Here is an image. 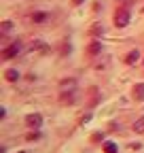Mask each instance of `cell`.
<instances>
[{
	"mask_svg": "<svg viewBox=\"0 0 144 153\" xmlns=\"http://www.w3.org/2000/svg\"><path fill=\"white\" fill-rule=\"evenodd\" d=\"M129 19H132L129 9H119L117 15H115V26H117V28H125V26L129 24Z\"/></svg>",
	"mask_w": 144,
	"mask_h": 153,
	"instance_id": "6da1fadb",
	"label": "cell"
},
{
	"mask_svg": "<svg viewBox=\"0 0 144 153\" xmlns=\"http://www.w3.org/2000/svg\"><path fill=\"white\" fill-rule=\"evenodd\" d=\"M26 123H28L30 130H38V128L43 126V117H40L38 113H32V115H28V117H26Z\"/></svg>",
	"mask_w": 144,
	"mask_h": 153,
	"instance_id": "7a4b0ae2",
	"label": "cell"
},
{
	"mask_svg": "<svg viewBox=\"0 0 144 153\" xmlns=\"http://www.w3.org/2000/svg\"><path fill=\"white\" fill-rule=\"evenodd\" d=\"M19 51H21V43H13L9 49H4L2 57H4V60H11V57H15V55L19 53Z\"/></svg>",
	"mask_w": 144,
	"mask_h": 153,
	"instance_id": "3957f363",
	"label": "cell"
},
{
	"mask_svg": "<svg viewBox=\"0 0 144 153\" xmlns=\"http://www.w3.org/2000/svg\"><path fill=\"white\" fill-rule=\"evenodd\" d=\"M134 98L140 100V102L144 100V83H138V85L134 87Z\"/></svg>",
	"mask_w": 144,
	"mask_h": 153,
	"instance_id": "277c9868",
	"label": "cell"
},
{
	"mask_svg": "<svg viewBox=\"0 0 144 153\" xmlns=\"http://www.w3.org/2000/svg\"><path fill=\"white\" fill-rule=\"evenodd\" d=\"M138 57H140V51H138V49H132V51L127 53V57H125V62H127V64H136Z\"/></svg>",
	"mask_w": 144,
	"mask_h": 153,
	"instance_id": "5b68a950",
	"label": "cell"
},
{
	"mask_svg": "<svg viewBox=\"0 0 144 153\" xmlns=\"http://www.w3.org/2000/svg\"><path fill=\"white\" fill-rule=\"evenodd\" d=\"M134 132H136V134H144V117L136 119V123H134Z\"/></svg>",
	"mask_w": 144,
	"mask_h": 153,
	"instance_id": "8992f818",
	"label": "cell"
},
{
	"mask_svg": "<svg viewBox=\"0 0 144 153\" xmlns=\"http://www.w3.org/2000/svg\"><path fill=\"white\" fill-rule=\"evenodd\" d=\"M4 76H7V81H17V79H19V72H17V70H7L4 72Z\"/></svg>",
	"mask_w": 144,
	"mask_h": 153,
	"instance_id": "52a82bcc",
	"label": "cell"
},
{
	"mask_svg": "<svg viewBox=\"0 0 144 153\" xmlns=\"http://www.w3.org/2000/svg\"><path fill=\"white\" fill-rule=\"evenodd\" d=\"M100 51H102V45H100V41H93L91 45H89V53H93V55H96V53H100Z\"/></svg>",
	"mask_w": 144,
	"mask_h": 153,
	"instance_id": "ba28073f",
	"label": "cell"
},
{
	"mask_svg": "<svg viewBox=\"0 0 144 153\" xmlns=\"http://www.w3.org/2000/svg\"><path fill=\"white\" fill-rule=\"evenodd\" d=\"M104 151L106 153H117V145L115 143H104Z\"/></svg>",
	"mask_w": 144,
	"mask_h": 153,
	"instance_id": "9c48e42d",
	"label": "cell"
},
{
	"mask_svg": "<svg viewBox=\"0 0 144 153\" xmlns=\"http://www.w3.org/2000/svg\"><path fill=\"white\" fill-rule=\"evenodd\" d=\"M32 19H34L36 24H40V22H45V19H47V13H34Z\"/></svg>",
	"mask_w": 144,
	"mask_h": 153,
	"instance_id": "30bf717a",
	"label": "cell"
},
{
	"mask_svg": "<svg viewBox=\"0 0 144 153\" xmlns=\"http://www.w3.org/2000/svg\"><path fill=\"white\" fill-rule=\"evenodd\" d=\"M11 28H13V22H2V32H4V34L11 32Z\"/></svg>",
	"mask_w": 144,
	"mask_h": 153,
	"instance_id": "8fae6325",
	"label": "cell"
},
{
	"mask_svg": "<svg viewBox=\"0 0 144 153\" xmlns=\"http://www.w3.org/2000/svg\"><path fill=\"white\" fill-rule=\"evenodd\" d=\"M102 30H104V28H102L100 24H93V28H91V34H100Z\"/></svg>",
	"mask_w": 144,
	"mask_h": 153,
	"instance_id": "7c38bea8",
	"label": "cell"
},
{
	"mask_svg": "<svg viewBox=\"0 0 144 153\" xmlns=\"http://www.w3.org/2000/svg\"><path fill=\"white\" fill-rule=\"evenodd\" d=\"M40 138V134L38 132H34V134H28V140H38Z\"/></svg>",
	"mask_w": 144,
	"mask_h": 153,
	"instance_id": "4fadbf2b",
	"label": "cell"
},
{
	"mask_svg": "<svg viewBox=\"0 0 144 153\" xmlns=\"http://www.w3.org/2000/svg\"><path fill=\"white\" fill-rule=\"evenodd\" d=\"M91 140H96V143H98V140H102V134H93V136H91Z\"/></svg>",
	"mask_w": 144,
	"mask_h": 153,
	"instance_id": "5bb4252c",
	"label": "cell"
},
{
	"mask_svg": "<svg viewBox=\"0 0 144 153\" xmlns=\"http://www.w3.org/2000/svg\"><path fill=\"white\" fill-rule=\"evenodd\" d=\"M72 2H74V4H81V2H83V0H72Z\"/></svg>",
	"mask_w": 144,
	"mask_h": 153,
	"instance_id": "9a60e30c",
	"label": "cell"
},
{
	"mask_svg": "<svg viewBox=\"0 0 144 153\" xmlns=\"http://www.w3.org/2000/svg\"><path fill=\"white\" fill-rule=\"evenodd\" d=\"M19 153H26V151H19Z\"/></svg>",
	"mask_w": 144,
	"mask_h": 153,
	"instance_id": "2e32d148",
	"label": "cell"
},
{
	"mask_svg": "<svg viewBox=\"0 0 144 153\" xmlns=\"http://www.w3.org/2000/svg\"><path fill=\"white\" fill-rule=\"evenodd\" d=\"M142 62H144V60H142Z\"/></svg>",
	"mask_w": 144,
	"mask_h": 153,
	"instance_id": "e0dca14e",
	"label": "cell"
}]
</instances>
